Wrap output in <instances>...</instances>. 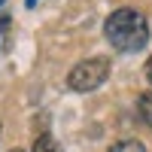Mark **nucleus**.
I'll return each instance as SVG.
<instances>
[{"mask_svg":"<svg viewBox=\"0 0 152 152\" xmlns=\"http://www.w3.org/2000/svg\"><path fill=\"white\" fill-rule=\"evenodd\" d=\"M107 40L113 43V49L119 52H140L149 43V24L146 15L137 9H116L104 24Z\"/></svg>","mask_w":152,"mask_h":152,"instance_id":"nucleus-1","label":"nucleus"},{"mask_svg":"<svg viewBox=\"0 0 152 152\" xmlns=\"http://www.w3.org/2000/svg\"><path fill=\"white\" fill-rule=\"evenodd\" d=\"M107 76H110V61L107 58H88V61H79L70 70L67 85L73 91H94L97 85H104Z\"/></svg>","mask_w":152,"mask_h":152,"instance_id":"nucleus-2","label":"nucleus"},{"mask_svg":"<svg viewBox=\"0 0 152 152\" xmlns=\"http://www.w3.org/2000/svg\"><path fill=\"white\" fill-rule=\"evenodd\" d=\"M137 116H140L143 125L152 128V91H143L140 97H137Z\"/></svg>","mask_w":152,"mask_h":152,"instance_id":"nucleus-3","label":"nucleus"},{"mask_svg":"<svg viewBox=\"0 0 152 152\" xmlns=\"http://www.w3.org/2000/svg\"><path fill=\"white\" fill-rule=\"evenodd\" d=\"M34 152H61V146H58V140L52 134H40L37 143H34Z\"/></svg>","mask_w":152,"mask_h":152,"instance_id":"nucleus-4","label":"nucleus"},{"mask_svg":"<svg viewBox=\"0 0 152 152\" xmlns=\"http://www.w3.org/2000/svg\"><path fill=\"white\" fill-rule=\"evenodd\" d=\"M110 152H146V146H143L140 140H119Z\"/></svg>","mask_w":152,"mask_h":152,"instance_id":"nucleus-5","label":"nucleus"},{"mask_svg":"<svg viewBox=\"0 0 152 152\" xmlns=\"http://www.w3.org/2000/svg\"><path fill=\"white\" fill-rule=\"evenodd\" d=\"M146 79H149V82H152V58H149V61H146Z\"/></svg>","mask_w":152,"mask_h":152,"instance_id":"nucleus-6","label":"nucleus"},{"mask_svg":"<svg viewBox=\"0 0 152 152\" xmlns=\"http://www.w3.org/2000/svg\"><path fill=\"white\" fill-rule=\"evenodd\" d=\"M24 3H28V6H37V0H24Z\"/></svg>","mask_w":152,"mask_h":152,"instance_id":"nucleus-7","label":"nucleus"},{"mask_svg":"<svg viewBox=\"0 0 152 152\" xmlns=\"http://www.w3.org/2000/svg\"><path fill=\"white\" fill-rule=\"evenodd\" d=\"M12 152H21V149H12Z\"/></svg>","mask_w":152,"mask_h":152,"instance_id":"nucleus-8","label":"nucleus"}]
</instances>
